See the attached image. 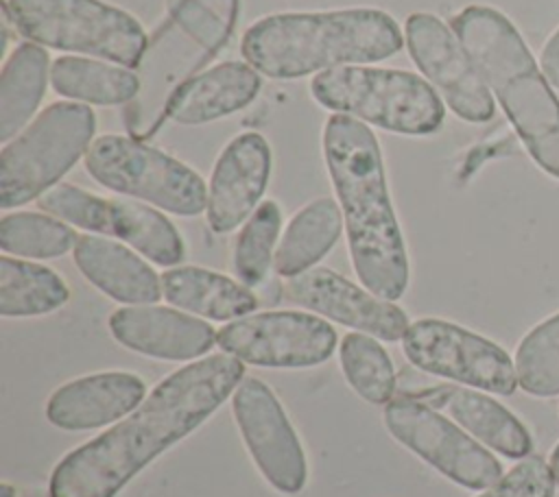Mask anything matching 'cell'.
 Returning a JSON list of instances; mask_svg holds the SVG:
<instances>
[{"label":"cell","mask_w":559,"mask_h":497,"mask_svg":"<svg viewBox=\"0 0 559 497\" xmlns=\"http://www.w3.org/2000/svg\"><path fill=\"white\" fill-rule=\"evenodd\" d=\"M397 22L380 9L273 13L240 41L245 61L269 78H301L341 65L373 63L402 50Z\"/></svg>","instance_id":"3957f363"},{"label":"cell","mask_w":559,"mask_h":497,"mask_svg":"<svg viewBox=\"0 0 559 497\" xmlns=\"http://www.w3.org/2000/svg\"><path fill=\"white\" fill-rule=\"evenodd\" d=\"M39 207L74 227L111 235V198L96 196L79 185L59 183L39 196Z\"/></svg>","instance_id":"1f68e13d"},{"label":"cell","mask_w":559,"mask_h":497,"mask_svg":"<svg viewBox=\"0 0 559 497\" xmlns=\"http://www.w3.org/2000/svg\"><path fill=\"white\" fill-rule=\"evenodd\" d=\"M271 148L253 131L236 135L218 155L207 190V225L216 233H229L249 218L269 183Z\"/></svg>","instance_id":"2e32d148"},{"label":"cell","mask_w":559,"mask_h":497,"mask_svg":"<svg viewBox=\"0 0 559 497\" xmlns=\"http://www.w3.org/2000/svg\"><path fill=\"white\" fill-rule=\"evenodd\" d=\"M539 65H542V72L548 78V83L559 87V28L544 44Z\"/></svg>","instance_id":"836d02e7"},{"label":"cell","mask_w":559,"mask_h":497,"mask_svg":"<svg viewBox=\"0 0 559 497\" xmlns=\"http://www.w3.org/2000/svg\"><path fill=\"white\" fill-rule=\"evenodd\" d=\"M96 116L87 105L52 102L0 153V207L41 196L90 150Z\"/></svg>","instance_id":"ba28073f"},{"label":"cell","mask_w":559,"mask_h":497,"mask_svg":"<svg viewBox=\"0 0 559 497\" xmlns=\"http://www.w3.org/2000/svg\"><path fill=\"white\" fill-rule=\"evenodd\" d=\"M111 235L131 244L159 266L173 268L186 255L183 240L175 225L144 203L111 198Z\"/></svg>","instance_id":"4316f807"},{"label":"cell","mask_w":559,"mask_h":497,"mask_svg":"<svg viewBox=\"0 0 559 497\" xmlns=\"http://www.w3.org/2000/svg\"><path fill=\"white\" fill-rule=\"evenodd\" d=\"M408 395L443 410L480 445H487L504 458L522 460L533 451V436L526 425L485 392L456 384H439Z\"/></svg>","instance_id":"d6986e66"},{"label":"cell","mask_w":559,"mask_h":497,"mask_svg":"<svg viewBox=\"0 0 559 497\" xmlns=\"http://www.w3.org/2000/svg\"><path fill=\"white\" fill-rule=\"evenodd\" d=\"M85 170L100 185L177 216H197L207 207V187L192 168L131 135L96 137Z\"/></svg>","instance_id":"9c48e42d"},{"label":"cell","mask_w":559,"mask_h":497,"mask_svg":"<svg viewBox=\"0 0 559 497\" xmlns=\"http://www.w3.org/2000/svg\"><path fill=\"white\" fill-rule=\"evenodd\" d=\"M450 28L542 170L559 179V98L513 22L487 4L461 9Z\"/></svg>","instance_id":"277c9868"},{"label":"cell","mask_w":559,"mask_h":497,"mask_svg":"<svg viewBox=\"0 0 559 497\" xmlns=\"http://www.w3.org/2000/svg\"><path fill=\"white\" fill-rule=\"evenodd\" d=\"M548 464H550L552 475H555V482H557V486H559V443L555 445V449H552V453H550Z\"/></svg>","instance_id":"e575fe53"},{"label":"cell","mask_w":559,"mask_h":497,"mask_svg":"<svg viewBox=\"0 0 559 497\" xmlns=\"http://www.w3.org/2000/svg\"><path fill=\"white\" fill-rule=\"evenodd\" d=\"M70 299L66 281L50 268L9 255L0 257V314L41 316Z\"/></svg>","instance_id":"484cf974"},{"label":"cell","mask_w":559,"mask_h":497,"mask_svg":"<svg viewBox=\"0 0 559 497\" xmlns=\"http://www.w3.org/2000/svg\"><path fill=\"white\" fill-rule=\"evenodd\" d=\"M290 301L345 327L358 329L384 342L402 340L408 316L393 301L380 299L330 268H310L284 283Z\"/></svg>","instance_id":"9a60e30c"},{"label":"cell","mask_w":559,"mask_h":497,"mask_svg":"<svg viewBox=\"0 0 559 497\" xmlns=\"http://www.w3.org/2000/svg\"><path fill=\"white\" fill-rule=\"evenodd\" d=\"M50 76L48 52L33 41L17 44L0 74V140L9 142L39 107Z\"/></svg>","instance_id":"cb8c5ba5"},{"label":"cell","mask_w":559,"mask_h":497,"mask_svg":"<svg viewBox=\"0 0 559 497\" xmlns=\"http://www.w3.org/2000/svg\"><path fill=\"white\" fill-rule=\"evenodd\" d=\"M15 31L33 44L114 61L142 63L148 37L124 9L103 0H2Z\"/></svg>","instance_id":"52a82bcc"},{"label":"cell","mask_w":559,"mask_h":497,"mask_svg":"<svg viewBox=\"0 0 559 497\" xmlns=\"http://www.w3.org/2000/svg\"><path fill=\"white\" fill-rule=\"evenodd\" d=\"M555 475L539 456H526L478 497H555Z\"/></svg>","instance_id":"d6a6232c"},{"label":"cell","mask_w":559,"mask_h":497,"mask_svg":"<svg viewBox=\"0 0 559 497\" xmlns=\"http://www.w3.org/2000/svg\"><path fill=\"white\" fill-rule=\"evenodd\" d=\"M341 368L347 384L369 403L386 405L395 392V368L384 347L369 334L352 331L343 336Z\"/></svg>","instance_id":"83f0119b"},{"label":"cell","mask_w":559,"mask_h":497,"mask_svg":"<svg viewBox=\"0 0 559 497\" xmlns=\"http://www.w3.org/2000/svg\"><path fill=\"white\" fill-rule=\"evenodd\" d=\"M404 41L415 65L459 118L467 122H487L493 118L491 89L454 31L437 15L424 11L411 13L404 22Z\"/></svg>","instance_id":"5bb4252c"},{"label":"cell","mask_w":559,"mask_h":497,"mask_svg":"<svg viewBox=\"0 0 559 497\" xmlns=\"http://www.w3.org/2000/svg\"><path fill=\"white\" fill-rule=\"evenodd\" d=\"M260 74L249 63L225 61L186 83L168 107L177 124H205L245 109L260 92Z\"/></svg>","instance_id":"44dd1931"},{"label":"cell","mask_w":559,"mask_h":497,"mask_svg":"<svg viewBox=\"0 0 559 497\" xmlns=\"http://www.w3.org/2000/svg\"><path fill=\"white\" fill-rule=\"evenodd\" d=\"M50 83L59 96L107 107L127 105L140 92V76L131 70L72 54L52 61Z\"/></svg>","instance_id":"d4e9b609"},{"label":"cell","mask_w":559,"mask_h":497,"mask_svg":"<svg viewBox=\"0 0 559 497\" xmlns=\"http://www.w3.org/2000/svg\"><path fill=\"white\" fill-rule=\"evenodd\" d=\"M404 355L424 373L496 395H513L515 362L493 340L443 318H419L402 338Z\"/></svg>","instance_id":"8fae6325"},{"label":"cell","mask_w":559,"mask_h":497,"mask_svg":"<svg viewBox=\"0 0 559 497\" xmlns=\"http://www.w3.org/2000/svg\"><path fill=\"white\" fill-rule=\"evenodd\" d=\"M310 94L330 111L404 135H430L445 120L435 87L406 70L341 65L314 74Z\"/></svg>","instance_id":"8992f818"},{"label":"cell","mask_w":559,"mask_h":497,"mask_svg":"<svg viewBox=\"0 0 559 497\" xmlns=\"http://www.w3.org/2000/svg\"><path fill=\"white\" fill-rule=\"evenodd\" d=\"M323 157L360 283L380 299L397 301L408 288V257L373 131L352 116L332 113L323 126Z\"/></svg>","instance_id":"7a4b0ae2"},{"label":"cell","mask_w":559,"mask_h":497,"mask_svg":"<svg viewBox=\"0 0 559 497\" xmlns=\"http://www.w3.org/2000/svg\"><path fill=\"white\" fill-rule=\"evenodd\" d=\"M240 0H177L155 28L140 63V92L124 109L131 137L148 140L179 89L229 41Z\"/></svg>","instance_id":"5b68a950"},{"label":"cell","mask_w":559,"mask_h":497,"mask_svg":"<svg viewBox=\"0 0 559 497\" xmlns=\"http://www.w3.org/2000/svg\"><path fill=\"white\" fill-rule=\"evenodd\" d=\"M17 493H15V488L11 486V484H2L0 486V497H15Z\"/></svg>","instance_id":"d590c367"},{"label":"cell","mask_w":559,"mask_h":497,"mask_svg":"<svg viewBox=\"0 0 559 497\" xmlns=\"http://www.w3.org/2000/svg\"><path fill=\"white\" fill-rule=\"evenodd\" d=\"M238 432L264 480L284 495L306 486V453L275 392L255 377H242L231 392Z\"/></svg>","instance_id":"4fadbf2b"},{"label":"cell","mask_w":559,"mask_h":497,"mask_svg":"<svg viewBox=\"0 0 559 497\" xmlns=\"http://www.w3.org/2000/svg\"><path fill=\"white\" fill-rule=\"evenodd\" d=\"M384 425L397 443L459 486L485 490L504 475L489 449L437 408L411 395L393 397L384 405Z\"/></svg>","instance_id":"30bf717a"},{"label":"cell","mask_w":559,"mask_h":497,"mask_svg":"<svg viewBox=\"0 0 559 497\" xmlns=\"http://www.w3.org/2000/svg\"><path fill=\"white\" fill-rule=\"evenodd\" d=\"M518 384L531 397L559 395V312L535 325L515 351Z\"/></svg>","instance_id":"f546056e"},{"label":"cell","mask_w":559,"mask_h":497,"mask_svg":"<svg viewBox=\"0 0 559 497\" xmlns=\"http://www.w3.org/2000/svg\"><path fill=\"white\" fill-rule=\"evenodd\" d=\"M343 229V214L336 201L323 196L301 207L288 222L275 251V272L290 279L325 257Z\"/></svg>","instance_id":"603a6c76"},{"label":"cell","mask_w":559,"mask_h":497,"mask_svg":"<svg viewBox=\"0 0 559 497\" xmlns=\"http://www.w3.org/2000/svg\"><path fill=\"white\" fill-rule=\"evenodd\" d=\"M76 240L72 227L44 214L15 211L0 220V248L17 257H61L74 248Z\"/></svg>","instance_id":"f1b7e54d"},{"label":"cell","mask_w":559,"mask_h":497,"mask_svg":"<svg viewBox=\"0 0 559 497\" xmlns=\"http://www.w3.org/2000/svg\"><path fill=\"white\" fill-rule=\"evenodd\" d=\"M146 397L144 381L127 371H105L59 386L46 401V419L59 429H92L116 423Z\"/></svg>","instance_id":"ac0fdd59"},{"label":"cell","mask_w":559,"mask_h":497,"mask_svg":"<svg viewBox=\"0 0 559 497\" xmlns=\"http://www.w3.org/2000/svg\"><path fill=\"white\" fill-rule=\"evenodd\" d=\"M242 377V362L229 353L170 373L114 427L59 460L50 497H116L148 462L212 416Z\"/></svg>","instance_id":"6da1fadb"},{"label":"cell","mask_w":559,"mask_h":497,"mask_svg":"<svg viewBox=\"0 0 559 497\" xmlns=\"http://www.w3.org/2000/svg\"><path fill=\"white\" fill-rule=\"evenodd\" d=\"M107 323L122 347L148 357L183 362L205 355L216 344V331L210 323L170 307H120L111 312Z\"/></svg>","instance_id":"e0dca14e"},{"label":"cell","mask_w":559,"mask_h":497,"mask_svg":"<svg viewBox=\"0 0 559 497\" xmlns=\"http://www.w3.org/2000/svg\"><path fill=\"white\" fill-rule=\"evenodd\" d=\"M164 299L186 312L234 320L258 307L255 294L240 281L201 266H173L162 275Z\"/></svg>","instance_id":"7402d4cb"},{"label":"cell","mask_w":559,"mask_h":497,"mask_svg":"<svg viewBox=\"0 0 559 497\" xmlns=\"http://www.w3.org/2000/svg\"><path fill=\"white\" fill-rule=\"evenodd\" d=\"M74 264L83 277L118 303L151 305L162 292V277L120 242L100 235H79Z\"/></svg>","instance_id":"ffe728a7"},{"label":"cell","mask_w":559,"mask_h":497,"mask_svg":"<svg viewBox=\"0 0 559 497\" xmlns=\"http://www.w3.org/2000/svg\"><path fill=\"white\" fill-rule=\"evenodd\" d=\"M216 344L245 364L308 368L334 353L336 331L308 312H260L223 325L216 331Z\"/></svg>","instance_id":"7c38bea8"},{"label":"cell","mask_w":559,"mask_h":497,"mask_svg":"<svg viewBox=\"0 0 559 497\" xmlns=\"http://www.w3.org/2000/svg\"><path fill=\"white\" fill-rule=\"evenodd\" d=\"M282 211L275 201H262L240 229L234 246V270L247 288L260 286L275 259Z\"/></svg>","instance_id":"4dcf8cb0"}]
</instances>
